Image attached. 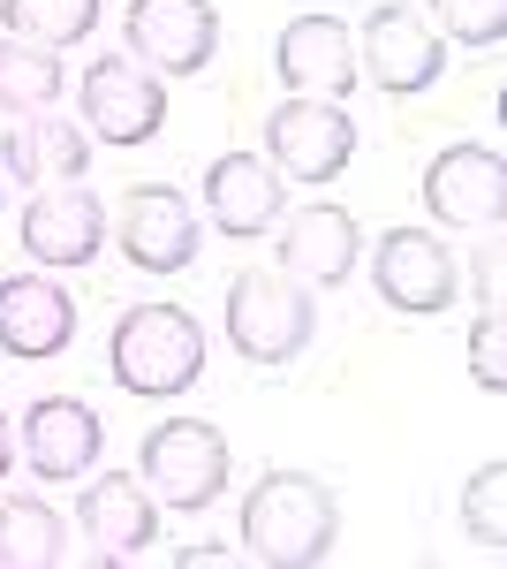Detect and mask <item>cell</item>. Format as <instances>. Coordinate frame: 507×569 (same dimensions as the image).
<instances>
[{
  "instance_id": "cell-1",
  "label": "cell",
  "mask_w": 507,
  "mask_h": 569,
  "mask_svg": "<svg viewBox=\"0 0 507 569\" xmlns=\"http://www.w3.org/2000/svg\"><path fill=\"white\" fill-rule=\"evenodd\" d=\"M243 555L265 569H318L341 547V493L318 471H257L243 493Z\"/></svg>"
},
{
  "instance_id": "cell-2",
  "label": "cell",
  "mask_w": 507,
  "mask_h": 569,
  "mask_svg": "<svg viewBox=\"0 0 507 569\" xmlns=\"http://www.w3.org/2000/svg\"><path fill=\"white\" fill-rule=\"evenodd\" d=\"M107 372L122 395H144V402H168V395H190L205 380V327L197 311L182 305H129L107 335Z\"/></svg>"
},
{
  "instance_id": "cell-3",
  "label": "cell",
  "mask_w": 507,
  "mask_h": 569,
  "mask_svg": "<svg viewBox=\"0 0 507 569\" xmlns=\"http://www.w3.org/2000/svg\"><path fill=\"white\" fill-rule=\"evenodd\" d=\"M220 335L243 365H296L318 342V305L296 273L281 266H251L227 281V305H220Z\"/></svg>"
},
{
  "instance_id": "cell-4",
  "label": "cell",
  "mask_w": 507,
  "mask_h": 569,
  "mask_svg": "<svg viewBox=\"0 0 507 569\" xmlns=\"http://www.w3.org/2000/svg\"><path fill=\"white\" fill-rule=\"evenodd\" d=\"M227 471H235V456H227V433L212 418H168L136 448V479L152 486V501L174 509V517H205L227 493Z\"/></svg>"
},
{
  "instance_id": "cell-5",
  "label": "cell",
  "mask_w": 507,
  "mask_h": 569,
  "mask_svg": "<svg viewBox=\"0 0 507 569\" xmlns=\"http://www.w3.org/2000/svg\"><path fill=\"white\" fill-rule=\"evenodd\" d=\"M372 289H379V305L409 311V319H439L463 297V259H455V243L439 228L394 220L372 243Z\"/></svg>"
},
{
  "instance_id": "cell-6",
  "label": "cell",
  "mask_w": 507,
  "mask_h": 569,
  "mask_svg": "<svg viewBox=\"0 0 507 569\" xmlns=\"http://www.w3.org/2000/svg\"><path fill=\"white\" fill-rule=\"evenodd\" d=\"M77 122L91 144H152L168 130V77H152L129 53H99L77 77Z\"/></svg>"
},
{
  "instance_id": "cell-7",
  "label": "cell",
  "mask_w": 507,
  "mask_h": 569,
  "mask_svg": "<svg viewBox=\"0 0 507 569\" xmlns=\"http://www.w3.org/2000/svg\"><path fill=\"white\" fill-rule=\"evenodd\" d=\"M107 243L136 273H182V266H197V251H205V220H197V206L182 190L136 182V190H122V206L107 213Z\"/></svg>"
},
{
  "instance_id": "cell-8",
  "label": "cell",
  "mask_w": 507,
  "mask_h": 569,
  "mask_svg": "<svg viewBox=\"0 0 507 569\" xmlns=\"http://www.w3.org/2000/svg\"><path fill=\"white\" fill-rule=\"evenodd\" d=\"M356 160V122L341 99H303L288 91L265 114V168L281 182H334Z\"/></svg>"
},
{
  "instance_id": "cell-9",
  "label": "cell",
  "mask_w": 507,
  "mask_h": 569,
  "mask_svg": "<svg viewBox=\"0 0 507 569\" xmlns=\"http://www.w3.org/2000/svg\"><path fill=\"white\" fill-rule=\"evenodd\" d=\"M356 77H372L386 99H417L447 77V39L424 23L417 8L402 0H379L356 31Z\"/></svg>"
},
{
  "instance_id": "cell-10",
  "label": "cell",
  "mask_w": 507,
  "mask_h": 569,
  "mask_svg": "<svg viewBox=\"0 0 507 569\" xmlns=\"http://www.w3.org/2000/svg\"><path fill=\"white\" fill-rule=\"evenodd\" d=\"M424 213L439 220V228H455V236H493L507 213V160L500 144H447V152H432V168H424Z\"/></svg>"
},
{
  "instance_id": "cell-11",
  "label": "cell",
  "mask_w": 507,
  "mask_h": 569,
  "mask_svg": "<svg viewBox=\"0 0 507 569\" xmlns=\"http://www.w3.org/2000/svg\"><path fill=\"white\" fill-rule=\"evenodd\" d=\"M122 39L129 61H144L152 77H197L220 53V8L212 0H129Z\"/></svg>"
},
{
  "instance_id": "cell-12",
  "label": "cell",
  "mask_w": 507,
  "mask_h": 569,
  "mask_svg": "<svg viewBox=\"0 0 507 569\" xmlns=\"http://www.w3.org/2000/svg\"><path fill=\"white\" fill-rule=\"evenodd\" d=\"M107 448V418L91 410L84 395H39L16 418V456L31 463V479L45 486H77Z\"/></svg>"
},
{
  "instance_id": "cell-13",
  "label": "cell",
  "mask_w": 507,
  "mask_h": 569,
  "mask_svg": "<svg viewBox=\"0 0 507 569\" xmlns=\"http://www.w3.org/2000/svg\"><path fill=\"white\" fill-rule=\"evenodd\" d=\"M77 531L99 547V562H129L160 539V501L136 471H99L91 463L77 486Z\"/></svg>"
},
{
  "instance_id": "cell-14",
  "label": "cell",
  "mask_w": 507,
  "mask_h": 569,
  "mask_svg": "<svg viewBox=\"0 0 507 569\" xmlns=\"http://www.w3.org/2000/svg\"><path fill=\"white\" fill-rule=\"evenodd\" d=\"M273 69H281L288 91H303V99H341V107H348V91L364 84V77H356V31H348L341 16H318V8L281 23Z\"/></svg>"
},
{
  "instance_id": "cell-15",
  "label": "cell",
  "mask_w": 507,
  "mask_h": 569,
  "mask_svg": "<svg viewBox=\"0 0 507 569\" xmlns=\"http://www.w3.org/2000/svg\"><path fill=\"white\" fill-rule=\"evenodd\" d=\"M107 243V206L84 182H53V190H31L23 206V251L45 266V273H69V266H91Z\"/></svg>"
},
{
  "instance_id": "cell-16",
  "label": "cell",
  "mask_w": 507,
  "mask_h": 569,
  "mask_svg": "<svg viewBox=\"0 0 507 569\" xmlns=\"http://www.w3.org/2000/svg\"><path fill=\"white\" fill-rule=\"evenodd\" d=\"M273 228H281V273H296L303 289H334V281H348L356 259H364L356 213H348V206H326V198L288 206Z\"/></svg>"
},
{
  "instance_id": "cell-17",
  "label": "cell",
  "mask_w": 507,
  "mask_h": 569,
  "mask_svg": "<svg viewBox=\"0 0 507 569\" xmlns=\"http://www.w3.org/2000/svg\"><path fill=\"white\" fill-rule=\"evenodd\" d=\"M77 342V297L53 281V273H8L0 281V357H23L45 365Z\"/></svg>"
},
{
  "instance_id": "cell-18",
  "label": "cell",
  "mask_w": 507,
  "mask_h": 569,
  "mask_svg": "<svg viewBox=\"0 0 507 569\" xmlns=\"http://www.w3.org/2000/svg\"><path fill=\"white\" fill-rule=\"evenodd\" d=\"M288 213V182L265 168V152H220L205 168V220L227 243L273 236V220Z\"/></svg>"
},
{
  "instance_id": "cell-19",
  "label": "cell",
  "mask_w": 507,
  "mask_h": 569,
  "mask_svg": "<svg viewBox=\"0 0 507 569\" xmlns=\"http://www.w3.org/2000/svg\"><path fill=\"white\" fill-rule=\"evenodd\" d=\"M91 168V137L84 122H69V114H16L8 122V137H0V176L8 182H84Z\"/></svg>"
},
{
  "instance_id": "cell-20",
  "label": "cell",
  "mask_w": 507,
  "mask_h": 569,
  "mask_svg": "<svg viewBox=\"0 0 507 569\" xmlns=\"http://www.w3.org/2000/svg\"><path fill=\"white\" fill-rule=\"evenodd\" d=\"M69 525L39 493H0V569H61Z\"/></svg>"
},
{
  "instance_id": "cell-21",
  "label": "cell",
  "mask_w": 507,
  "mask_h": 569,
  "mask_svg": "<svg viewBox=\"0 0 507 569\" xmlns=\"http://www.w3.org/2000/svg\"><path fill=\"white\" fill-rule=\"evenodd\" d=\"M61 91H69V61L61 53L0 39V114H45V107H61Z\"/></svg>"
},
{
  "instance_id": "cell-22",
  "label": "cell",
  "mask_w": 507,
  "mask_h": 569,
  "mask_svg": "<svg viewBox=\"0 0 507 569\" xmlns=\"http://www.w3.org/2000/svg\"><path fill=\"white\" fill-rule=\"evenodd\" d=\"M0 23H8V39L69 53L99 31V0H0Z\"/></svg>"
},
{
  "instance_id": "cell-23",
  "label": "cell",
  "mask_w": 507,
  "mask_h": 569,
  "mask_svg": "<svg viewBox=\"0 0 507 569\" xmlns=\"http://www.w3.org/2000/svg\"><path fill=\"white\" fill-rule=\"evenodd\" d=\"M463 531H469V547H485V555L507 547V463H485L463 486Z\"/></svg>"
},
{
  "instance_id": "cell-24",
  "label": "cell",
  "mask_w": 507,
  "mask_h": 569,
  "mask_svg": "<svg viewBox=\"0 0 507 569\" xmlns=\"http://www.w3.org/2000/svg\"><path fill=\"white\" fill-rule=\"evenodd\" d=\"M424 8H432L424 23H432L439 39L477 46V53H485V46H500V31H507V0H424Z\"/></svg>"
},
{
  "instance_id": "cell-25",
  "label": "cell",
  "mask_w": 507,
  "mask_h": 569,
  "mask_svg": "<svg viewBox=\"0 0 507 569\" xmlns=\"http://www.w3.org/2000/svg\"><path fill=\"white\" fill-rule=\"evenodd\" d=\"M469 380L485 395H500L507 365H500V305H477V327H469Z\"/></svg>"
},
{
  "instance_id": "cell-26",
  "label": "cell",
  "mask_w": 507,
  "mask_h": 569,
  "mask_svg": "<svg viewBox=\"0 0 507 569\" xmlns=\"http://www.w3.org/2000/svg\"><path fill=\"white\" fill-rule=\"evenodd\" d=\"M477 305H500V236L477 243Z\"/></svg>"
},
{
  "instance_id": "cell-27",
  "label": "cell",
  "mask_w": 507,
  "mask_h": 569,
  "mask_svg": "<svg viewBox=\"0 0 507 569\" xmlns=\"http://www.w3.org/2000/svg\"><path fill=\"white\" fill-rule=\"evenodd\" d=\"M16 471V426H8V410H0V479Z\"/></svg>"
},
{
  "instance_id": "cell-28",
  "label": "cell",
  "mask_w": 507,
  "mask_h": 569,
  "mask_svg": "<svg viewBox=\"0 0 507 569\" xmlns=\"http://www.w3.org/2000/svg\"><path fill=\"white\" fill-rule=\"evenodd\" d=\"M0 213H8V182H0Z\"/></svg>"
}]
</instances>
